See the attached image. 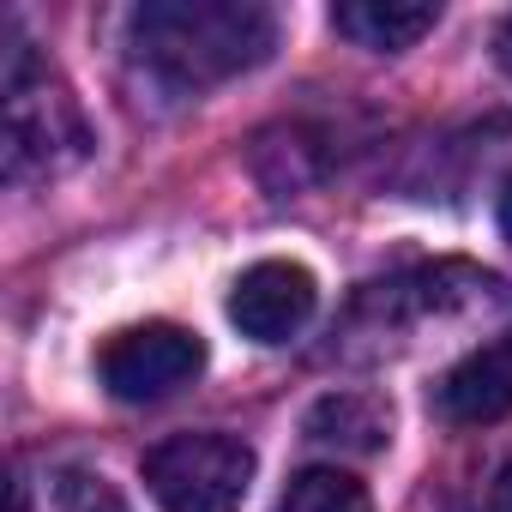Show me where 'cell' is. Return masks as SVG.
<instances>
[{
	"mask_svg": "<svg viewBox=\"0 0 512 512\" xmlns=\"http://www.w3.org/2000/svg\"><path fill=\"white\" fill-rule=\"evenodd\" d=\"M440 416L458 428H482L512 416V338H494L482 350H470L464 362L446 368L440 380Z\"/></svg>",
	"mask_w": 512,
	"mask_h": 512,
	"instance_id": "6",
	"label": "cell"
},
{
	"mask_svg": "<svg viewBox=\"0 0 512 512\" xmlns=\"http://www.w3.org/2000/svg\"><path fill=\"white\" fill-rule=\"evenodd\" d=\"M91 151V127L73 103V91L25 49H7V175H61Z\"/></svg>",
	"mask_w": 512,
	"mask_h": 512,
	"instance_id": "2",
	"label": "cell"
},
{
	"mask_svg": "<svg viewBox=\"0 0 512 512\" xmlns=\"http://www.w3.org/2000/svg\"><path fill=\"white\" fill-rule=\"evenodd\" d=\"M61 512H133L103 476H85V470H73V476H61Z\"/></svg>",
	"mask_w": 512,
	"mask_h": 512,
	"instance_id": "10",
	"label": "cell"
},
{
	"mask_svg": "<svg viewBox=\"0 0 512 512\" xmlns=\"http://www.w3.org/2000/svg\"><path fill=\"white\" fill-rule=\"evenodd\" d=\"M494 61H500L506 73H512V19H506V25L494 31Z\"/></svg>",
	"mask_w": 512,
	"mask_h": 512,
	"instance_id": "12",
	"label": "cell"
},
{
	"mask_svg": "<svg viewBox=\"0 0 512 512\" xmlns=\"http://www.w3.org/2000/svg\"><path fill=\"white\" fill-rule=\"evenodd\" d=\"M392 434V410L368 392H332L308 410V440L344 446V452H380Z\"/></svg>",
	"mask_w": 512,
	"mask_h": 512,
	"instance_id": "8",
	"label": "cell"
},
{
	"mask_svg": "<svg viewBox=\"0 0 512 512\" xmlns=\"http://www.w3.org/2000/svg\"><path fill=\"white\" fill-rule=\"evenodd\" d=\"M332 25L362 49L398 55V49H416L440 25V7L434 0H344V7H332Z\"/></svg>",
	"mask_w": 512,
	"mask_h": 512,
	"instance_id": "7",
	"label": "cell"
},
{
	"mask_svg": "<svg viewBox=\"0 0 512 512\" xmlns=\"http://www.w3.org/2000/svg\"><path fill=\"white\" fill-rule=\"evenodd\" d=\"M133 49L169 91H205L278 49V19L253 0H145L133 13Z\"/></svg>",
	"mask_w": 512,
	"mask_h": 512,
	"instance_id": "1",
	"label": "cell"
},
{
	"mask_svg": "<svg viewBox=\"0 0 512 512\" xmlns=\"http://www.w3.org/2000/svg\"><path fill=\"white\" fill-rule=\"evenodd\" d=\"M253 482V446L235 434H175L145 452V488L163 512H235Z\"/></svg>",
	"mask_w": 512,
	"mask_h": 512,
	"instance_id": "3",
	"label": "cell"
},
{
	"mask_svg": "<svg viewBox=\"0 0 512 512\" xmlns=\"http://www.w3.org/2000/svg\"><path fill=\"white\" fill-rule=\"evenodd\" d=\"M314 302H320V284H314L308 266H296V260H260V266H247L235 278L229 320L253 344H290L314 320Z\"/></svg>",
	"mask_w": 512,
	"mask_h": 512,
	"instance_id": "5",
	"label": "cell"
},
{
	"mask_svg": "<svg viewBox=\"0 0 512 512\" xmlns=\"http://www.w3.org/2000/svg\"><path fill=\"white\" fill-rule=\"evenodd\" d=\"M278 512H374L368 488L338 470V464H314V470H296L290 488L278 494Z\"/></svg>",
	"mask_w": 512,
	"mask_h": 512,
	"instance_id": "9",
	"label": "cell"
},
{
	"mask_svg": "<svg viewBox=\"0 0 512 512\" xmlns=\"http://www.w3.org/2000/svg\"><path fill=\"white\" fill-rule=\"evenodd\" d=\"M205 368V338L175 326V320H145V326H127L103 344L97 356V374L103 386L121 398V404H151V398H169L175 386H187L193 374Z\"/></svg>",
	"mask_w": 512,
	"mask_h": 512,
	"instance_id": "4",
	"label": "cell"
},
{
	"mask_svg": "<svg viewBox=\"0 0 512 512\" xmlns=\"http://www.w3.org/2000/svg\"><path fill=\"white\" fill-rule=\"evenodd\" d=\"M458 512H512V452L488 464V476L470 488V500Z\"/></svg>",
	"mask_w": 512,
	"mask_h": 512,
	"instance_id": "11",
	"label": "cell"
},
{
	"mask_svg": "<svg viewBox=\"0 0 512 512\" xmlns=\"http://www.w3.org/2000/svg\"><path fill=\"white\" fill-rule=\"evenodd\" d=\"M500 235H506V241H512V181H506V187H500Z\"/></svg>",
	"mask_w": 512,
	"mask_h": 512,
	"instance_id": "13",
	"label": "cell"
},
{
	"mask_svg": "<svg viewBox=\"0 0 512 512\" xmlns=\"http://www.w3.org/2000/svg\"><path fill=\"white\" fill-rule=\"evenodd\" d=\"M13 512H31V488L25 482H13Z\"/></svg>",
	"mask_w": 512,
	"mask_h": 512,
	"instance_id": "14",
	"label": "cell"
}]
</instances>
